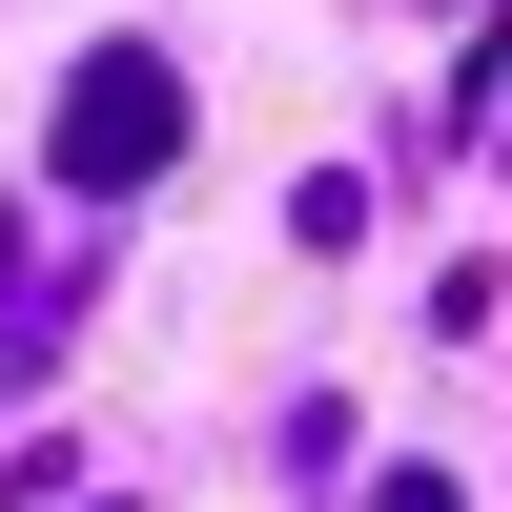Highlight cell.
Segmentation results:
<instances>
[{
    "label": "cell",
    "mask_w": 512,
    "mask_h": 512,
    "mask_svg": "<svg viewBox=\"0 0 512 512\" xmlns=\"http://www.w3.org/2000/svg\"><path fill=\"white\" fill-rule=\"evenodd\" d=\"M62 144H82V185H144V144H164V62H103L62 103Z\"/></svg>",
    "instance_id": "obj_1"
}]
</instances>
